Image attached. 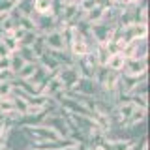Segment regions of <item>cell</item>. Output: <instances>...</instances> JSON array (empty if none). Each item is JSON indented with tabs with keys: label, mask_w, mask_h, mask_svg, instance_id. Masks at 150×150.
Returning a JSON list of instances; mask_svg holds the SVG:
<instances>
[{
	"label": "cell",
	"mask_w": 150,
	"mask_h": 150,
	"mask_svg": "<svg viewBox=\"0 0 150 150\" xmlns=\"http://www.w3.org/2000/svg\"><path fill=\"white\" fill-rule=\"evenodd\" d=\"M54 77L60 81V84L64 86V90H73L75 84H77L79 79H81V75H79L75 64L69 62V64H62V66H60Z\"/></svg>",
	"instance_id": "1"
},
{
	"label": "cell",
	"mask_w": 150,
	"mask_h": 150,
	"mask_svg": "<svg viewBox=\"0 0 150 150\" xmlns=\"http://www.w3.org/2000/svg\"><path fill=\"white\" fill-rule=\"evenodd\" d=\"M90 34L98 45H107L111 41L112 34H115V26L105 25V23H96V25L90 26Z\"/></svg>",
	"instance_id": "2"
},
{
	"label": "cell",
	"mask_w": 150,
	"mask_h": 150,
	"mask_svg": "<svg viewBox=\"0 0 150 150\" xmlns=\"http://www.w3.org/2000/svg\"><path fill=\"white\" fill-rule=\"evenodd\" d=\"M148 58H128L122 68V75H128V77H137L148 71Z\"/></svg>",
	"instance_id": "3"
},
{
	"label": "cell",
	"mask_w": 150,
	"mask_h": 150,
	"mask_svg": "<svg viewBox=\"0 0 150 150\" xmlns=\"http://www.w3.org/2000/svg\"><path fill=\"white\" fill-rule=\"evenodd\" d=\"M122 11H124V8H120L118 4H115V2H107V4H103L101 23L115 26V25H116V21H118V17L122 15Z\"/></svg>",
	"instance_id": "4"
},
{
	"label": "cell",
	"mask_w": 150,
	"mask_h": 150,
	"mask_svg": "<svg viewBox=\"0 0 150 150\" xmlns=\"http://www.w3.org/2000/svg\"><path fill=\"white\" fill-rule=\"evenodd\" d=\"M43 41H45V47L51 51H66V45H64V38H62V32L60 30H51L43 34Z\"/></svg>",
	"instance_id": "5"
},
{
	"label": "cell",
	"mask_w": 150,
	"mask_h": 150,
	"mask_svg": "<svg viewBox=\"0 0 150 150\" xmlns=\"http://www.w3.org/2000/svg\"><path fill=\"white\" fill-rule=\"evenodd\" d=\"M73 90L79 92V94H83V96H86V98H96V96H98V86H96V83H94L92 79H84V77L79 79V83L75 84Z\"/></svg>",
	"instance_id": "6"
},
{
	"label": "cell",
	"mask_w": 150,
	"mask_h": 150,
	"mask_svg": "<svg viewBox=\"0 0 150 150\" xmlns=\"http://www.w3.org/2000/svg\"><path fill=\"white\" fill-rule=\"evenodd\" d=\"M36 15H54V0H32Z\"/></svg>",
	"instance_id": "7"
},
{
	"label": "cell",
	"mask_w": 150,
	"mask_h": 150,
	"mask_svg": "<svg viewBox=\"0 0 150 150\" xmlns=\"http://www.w3.org/2000/svg\"><path fill=\"white\" fill-rule=\"evenodd\" d=\"M62 90H64V86L60 84L58 79L53 75V77H49V81L43 84V88L40 90V94H41V96H45V98H54L56 94L62 92Z\"/></svg>",
	"instance_id": "8"
},
{
	"label": "cell",
	"mask_w": 150,
	"mask_h": 150,
	"mask_svg": "<svg viewBox=\"0 0 150 150\" xmlns=\"http://www.w3.org/2000/svg\"><path fill=\"white\" fill-rule=\"evenodd\" d=\"M25 64H26V62L21 58V54H19L17 51H15V53H11V54L8 56V69H9V73H11L13 77H15V75H17L19 71H21Z\"/></svg>",
	"instance_id": "9"
},
{
	"label": "cell",
	"mask_w": 150,
	"mask_h": 150,
	"mask_svg": "<svg viewBox=\"0 0 150 150\" xmlns=\"http://www.w3.org/2000/svg\"><path fill=\"white\" fill-rule=\"evenodd\" d=\"M101 13H103V4H98L96 8H92L90 11H86L83 15V21L86 25H96V23H101Z\"/></svg>",
	"instance_id": "10"
},
{
	"label": "cell",
	"mask_w": 150,
	"mask_h": 150,
	"mask_svg": "<svg viewBox=\"0 0 150 150\" xmlns=\"http://www.w3.org/2000/svg\"><path fill=\"white\" fill-rule=\"evenodd\" d=\"M124 64H126V58L122 56V53H116V54H111V56H109V60H107L105 68L111 69V71L120 73L122 68H124Z\"/></svg>",
	"instance_id": "11"
},
{
	"label": "cell",
	"mask_w": 150,
	"mask_h": 150,
	"mask_svg": "<svg viewBox=\"0 0 150 150\" xmlns=\"http://www.w3.org/2000/svg\"><path fill=\"white\" fill-rule=\"evenodd\" d=\"M0 43L6 47L9 53H15V51L19 49V41L9 34V32H0Z\"/></svg>",
	"instance_id": "12"
},
{
	"label": "cell",
	"mask_w": 150,
	"mask_h": 150,
	"mask_svg": "<svg viewBox=\"0 0 150 150\" xmlns=\"http://www.w3.org/2000/svg\"><path fill=\"white\" fill-rule=\"evenodd\" d=\"M38 69V62H26L25 66H23V69L15 75V79H23V81H26L28 77H30L32 73H34Z\"/></svg>",
	"instance_id": "13"
},
{
	"label": "cell",
	"mask_w": 150,
	"mask_h": 150,
	"mask_svg": "<svg viewBox=\"0 0 150 150\" xmlns=\"http://www.w3.org/2000/svg\"><path fill=\"white\" fill-rule=\"evenodd\" d=\"M94 56H96V60H98V64H100V66H105L111 54H109V51L105 49V45H98L96 51H94Z\"/></svg>",
	"instance_id": "14"
},
{
	"label": "cell",
	"mask_w": 150,
	"mask_h": 150,
	"mask_svg": "<svg viewBox=\"0 0 150 150\" xmlns=\"http://www.w3.org/2000/svg\"><path fill=\"white\" fill-rule=\"evenodd\" d=\"M17 53L21 54V58L25 60V62H38V58H36V54L32 53V49L30 47H25V45H19V49H17Z\"/></svg>",
	"instance_id": "15"
},
{
	"label": "cell",
	"mask_w": 150,
	"mask_h": 150,
	"mask_svg": "<svg viewBox=\"0 0 150 150\" xmlns=\"http://www.w3.org/2000/svg\"><path fill=\"white\" fill-rule=\"evenodd\" d=\"M30 49H32V53L36 54V58H40V56L45 53V49H47V47H45V41H43V36H38V40L30 45Z\"/></svg>",
	"instance_id": "16"
},
{
	"label": "cell",
	"mask_w": 150,
	"mask_h": 150,
	"mask_svg": "<svg viewBox=\"0 0 150 150\" xmlns=\"http://www.w3.org/2000/svg\"><path fill=\"white\" fill-rule=\"evenodd\" d=\"M13 8H15L13 0H0V17H2V15H8Z\"/></svg>",
	"instance_id": "17"
},
{
	"label": "cell",
	"mask_w": 150,
	"mask_h": 150,
	"mask_svg": "<svg viewBox=\"0 0 150 150\" xmlns=\"http://www.w3.org/2000/svg\"><path fill=\"white\" fill-rule=\"evenodd\" d=\"M9 54H11V53H9V51L6 49V47H4L2 43H0V58H8Z\"/></svg>",
	"instance_id": "18"
},
{
	"label": "cell",
	"mask_w": 150,
	"mask_h": 150,
	"mask_svg": "<svg viewBox=\"0 0 150 150\" xmlns=\"http://www.w3.org/2000/svg\"><path fill=\"white\" fill-rule=\"evenodd\" d=\"M28 150H36V148H28Z\"/></svg>",
	"instance_id": "19"
}]
</instances>
